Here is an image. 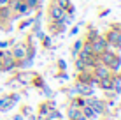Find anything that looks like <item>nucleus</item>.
<instances>
[{
    "label": "nucleus",
    "instance_id": "nucleus-8",
    "mask_svg": "<svg viewBox=\"0 0 121 120\" xmlns=\"http://www.w3.org/2000/svg\"><path fill=\"white\" fill-rule=\"evenodd\" d=\"M12 106H14V102L11 101L9 96H7V97H0V111H2V113H4V111H9Z\"/></svg>",
    "mask_w": 121,
    "mask_h": 120
},
{
    "label": "nucleus",
    "instance_id": "nucleus-18",
    "mask_svg": "<svg viewBox=\"0 0 121 120\" xmlns=\"http://www.w3.org/2000/svg\"><path fill=\"white\" fill-rule=\"evenodd\" d=\"M7 2L9 0H0V5H7Z\"/></svg>",
    "mask_w": 121,
    "mask_h": 120
},
{
    "label": "nucleus",
    "instance_id": "nucleus-15",
    "mask_svg": "<svg viewBox=\"0 0 121 120\" xmlns=\"http://www.w3.org/2000/svg\"><path fill=\"white\" fill-rule=\"evenodd\" d=\"M42 44H44V46H51V39H49V37H42Z\"/></svg>",
    "mask_w": 121,
    "mask_h": 120
},
{
    "label": "nucleus",
    "instance_id": "nucleus-6",
    "mask_svg": "<svg viewBox=\"0 0 121 120\" xmlns=\"http://www.w3.org/2000/svg\"><path fill=\"white\" fill-rule=\"evenodd\" d=\"M12 57H14L16 60H21V58H25V57L28 55V48L25 46V44H18L16 48H12Z\"/></svg>",
    "mask_w": 121,
    "mask_h": 120
},
{
    "label": "nucleus",
    "instance_id": "nucleus-14",
    "mask_svg": "<svg viewBox=\"0 0 121 120\" xmlns=\"http://www.w3.org/2000/svg\"><path fill=\"white\" fill-rule=\"evenodd\" d=\"M76 69H77L79 72H81V71H86V69H88V67H86V64H84V60H82V58H77V60H76Z\"/></svg>",
    "mask_w": 121,
    "mask_h": 120
},
{
    "label": "nucleus",
    "instance_id": "nucleus-5",
    "mask_svg": "<svg viewBox=\"0 0 121 120\" xmlns=\"http://www.w3.org/2000/svg\"><path fill=\"white\" fill-rule=\"evenodd\" d=\"M93 69H95V74H93V76H97L98 80H100V78H105V76H109V74H111V69L107 67L105 64H102V62H98Z\"/></svg>",
    "mask_w": 121,
    "mask_h": 120
},
{
    "label": "nucleus",
    "instance_id": "nucleus-7",
    "mask_svg": "<svg viewBox=\"0 0 121 120\" xmlns=\"http://www.w3.org/2000/svg\"><path fill=\"white\" fill-rule=\"evenodd\" d=\"M97 85L102 90H112V74H109V76H105V78H100Z\"/></svg>",
    "mask_w": 121,
    "mask_h": 120
},
{
    "label": "nucleus",
    "instance_id": "nucleus-9",
    "mask_svg": "<svg viewBox=\"0 0 121 120\" xmlns=\"http://www.w3.org/2000/svg\"><path fill=\"white\" fill-rule=\"evenodd\" d=\"M81 115H82V117H86L88 120H97V117H98L90 106H82V108H81Z\"/></svg>",
    "mask_w": 121,
    "mask_h": 120
},
{
    "label": "nucleus",
    "instance_id": "nucleus-13",
    "mask_svg": "<svg viewBox=\"0 0 121 120\" xmlns=\"http://www.w3.org/2000/svg\"><path fill=\"white\" fill-rule=\"evenodd\" d=\"M48 120H61V115H60V111H56V110H51L48 113Z\"/></svg>",
    "mask_w": 121,
    "mask_h": 120
},
{
    "label": "nucleus",
    "instance_id": "nucleus-16",
    "mask_svg": "<svg viewBox=\"0 0 121 120\" xmlns=\"http://www.w3.org/2000/svg\"><path fill=\"white\" fill-rule=\"evenodd\" d=\"M77 32H79V27H74V28H72V35H76Z\"/></svg>",
    "mask_w": 121,
    "mask_h": 120
},
{
    "label": "nucleus",
    "instance_id": "nucleus-4",
    "mask_svg": "<svg viewBox=\"0 0 121 120\" xmlns=\"http://www.w3.org/2000/svg\"><path fill=\"white\" fill-rule=\"evenodd\" d=\"M76 90L81 96H84V97H90V96H93V85H90V83H84V81H77L76 83Z\"/></svg>",
    "mask_w": 121,
    "mask_h": 120
},
{
    "label": "nucleus",
    "instance_id": "nucleus-19",
    "mask_svg": "<svg viewBox=\"0 0 121 120\" xmlns=\"http://www.w3.org/2000/svg\"><path fill=\"white\" fill-rule=\"evenodd\" d=\"M76 120H88V118H86V117H82V115H79V117H77Z\"/></svg>",
    "mask_w": 121,
    "mask_h": 120
},
{
    "label": "nucleus",
    "instance_id": "nucleus-10",
    "mask_svg": "<svg viewBox=\"0 0 121 120\" xmlns=\"http://www.w3.org/2000/svg\"><path fill=\"white\" fill-rule=\"evenodd\" d=\"M55 4H56V5H60L63 11L70 12V14H74V7L70 5V0H55Z\"/></svg>",
    "mask_w": 121,
    "mask_h": 120
},
{
    "label": "nucleus",
    "instance_id": "nucleus-3",
    "mask_svg": "<svg viewBox=\"0 0 121 120\" xmlns=\"http://www.w3.org/2000/svg\"><path fill=\"white\" fill-rule=\"evenodd\" d=\"M86 106H90L97 115L105 113V102L104 101H98V99H86Z\"/></svg>",
    "mask_w": 121,
    "mask_h": 120
},
{
    "label": "nucleus",
    "instance_id": "nucleus-1",
    "mask_svg": "<svg viewBox=\"0 0 121 120\" xmlns=\"http://www.w3.org/2000/svg\"><path fill=\"white\" fill-rule=\"evenodd\" d=\"M48 14H49V19H51V21H63V16L67 14V11H63L60 5H56V4L53 2L51 5H49Z\"/></svg>",
    "mask_w": 121,
    "mask_h": 120
},
{
    "label": "nucleus",
    "instance_id": "nucleus-2",
    "mask_svg": "<svg viewBox=\"0 0 121 120\" xmlns=\"http://www.w3.org/2000/svg\"><path fill=\"white\" fill-rule=\"evenodd\" d=\"M105 44H107V39H105V37L97 35L93 41H91V49H93V53L100 55L102 51H105Z\"/></svg>",
    "mask_w": 121,
    "mask_h": 120
},
{
    "label": "nucleus",
    "instance_id": "nucleus-11",
    "mask_svg": "<svg viewBox=\"0 0 121 120\" xmlns=\"http://www.w3.org/2000/svg\"><path fill=\"white\" fill-rule=\"evenodd\" d=\"M79 115H81V108H77V106H74V104L69 108V111H67V117H69L70 120H76Z\"/></svg>",
    "mask_w": 121,
    "mask_h": 120
},
{
    "label": "nucleus",
    "instance_id": "nucleus-17",
    "mask_svg": "<svg viewBox=\"0 0 121 120\" xmlns=\"http://www.w3.org/2000/svg\"><path fill=\"white\" fill-rule=\"evenodd\" d=\"M14 120H23V115H16V117H12Z\"/></svg>",
    "mask_w": 121,
    "mask_h": 120
},
{
    "label": "nucleus",
    "instance_id": "nucleus-12",
    "mask_svg": "<svg viewBox=\"0 0 121 120\" xmlns=\"http://www.w3.org/2000/svg\"><path fill=\"white\" fill-rule=\"evenodd\" d=\"M82 44H84V41H82V39L76 41V44H74V48H72V57H77V53H79V49L82 48Z\"/></svg>",
    "mask_w": 121,
    "mask_h": 120
}]
</instances>
